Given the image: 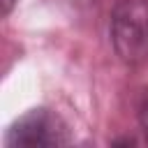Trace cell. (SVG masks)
<instances>
[{
  "instance_id": "1",
  "label": "cell",
  "mask_w": 148,
  "mask_h": 148,
  "mask_svg": "<svg viewBox=\"0 0 148 148\" xmlns=\"http://www.w3.org/2000/svg\"><path fill=\"white\" fill-rule=\"evenodd\" d=\"M109 37L125 65L148 60V0H118L111 9Z\"/></svg>"
},
{
  "instance_id": "2",
  "label": "cell",
  "mask_w": 148,
  "mask_h": 148,
  "mask_svg": "<svg viewBox=\"0 0 148 148\" xmlns=\"http://www.w3.org/2000/svg\"><path fill=\"white\" fill-rule=\"evenodd\" d=\"M7 146H23V148H51V146H67L69 130L65 120L53 113L51 109H30L21 118L12 123L5 136Z\"/></svg>"
},
{
  "instance_id": "3",
  "label": "cell",
  "mask_w": 148,
  "mask_h": 148,
  "mask_svg": "<svg viewBox=\"0 0 148 148\" xmlns=\"http://www.w3.org/2000/svg\"><path fill=\"white\" fill-rule=\"evenodd\" d=\"M14 5H16V0H2V14H9Z\"/></svg>"
},
{
  "instance_id": "4",
  "label": "cell",
  "mask_w": 148,
  "mask_h": 148,
  "mask_svg": "<svg viewBox=\"0 0 148 148\" xmlns=\"http://www.w3.org/2000/svg\"><path fill=\"white\" fill-rule=\"evenodd\" d=\"M141 120H143V127H146V134H148V102H146V106L141 111Z\"/></svg>"
}]
</instances>
